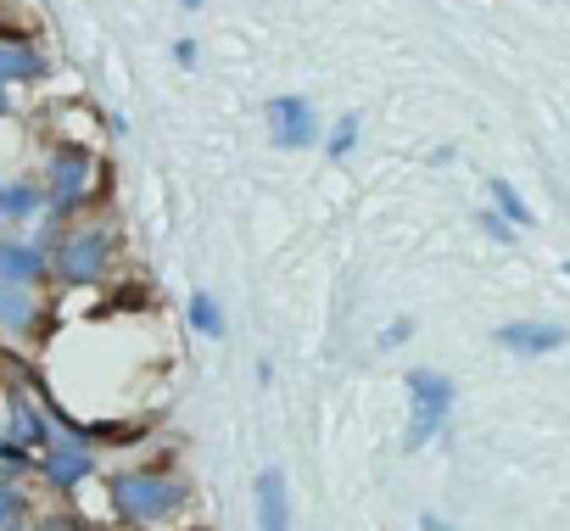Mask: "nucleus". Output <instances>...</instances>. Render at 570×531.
Wrapping results in <instances>:
<instances>
[{
	"mask_svg": "<svg viewBox=\"0 0 570 531\" xmlns=\"http://www.w3.org/2000/svg\"><path fill=\"white\" fill-rule=\"evenodd\" d=\"M107 498L124 525H163L190 503V486L168 470H124L107 481Z\"/></svg>",
	"mask_w": 570,
	"mask_h": 531,
	"instance_id": "obj_1",
	"label": "nucleus"
},
{
	"mask_svg": "<svg viewBox=\"0 0 570 531\" xmlns=\"http://www.w3.org/2000/svg\"><path fill=\"white\" fill-rule=\"evenodd\" d=\"M409 431H403V453H420L453 414V381L436 370H409Z\"/></svg>",
	"mask_w": 570,
	"mask_h": 531,
	"instance_id": "obj_2",
	"label": "nucleus"
},
{
	"mask_svg": "<svg viewBox=\"0 0 570 531\" xmlns=\"http://www.w3.org/2000/svg\"><path fill=\"white\" fill-rule=\"evenodd\" d=\"M107 263H112V235H107V224H73V229L57 240V252H51V269H57V281H68V286L101 281Z\"/></svg>",
	"mask_w": 570,
	"mask_h": 531,
	"instance_id": "obj_3",
	"label": "nucleus"
},
{
	"mask_svg": "<svg viewBox=\"0 0 570 531\" xmlns=\"http://www.w3.org/2000/svg\"><path fill=\"white\" fill-rule=\"evenodd\" d=\"M90 174H96V157H90L85 146H57V151L46 157V185H40V196H46L51 218H68V213L85 207Z\"/></svg>",
	"mask_w": 570,
	"mask_h": 531,
	"instance_id": "obj_4",
	"label": "nucleus"
},
{
	"mask_svg": "<svg viewBox=\"0 0 570 531\" xmlns=\"http://www.w3.org/2000/svg\"><path fill=\"white\" fill-rule=\"evenodd\" d=\"M35 470H40L46 486L73 492V486H85V481L96 475V448H90L79 431H62V425H57V442L35 453Z\"/></svg>",
	"mask_w": 570,
	"mask_h": 531,
	"instance_id": "obj_5",
	"label": "nucleus"
},
{
	"mask_svg": "<svg viewBox=\"0 0 570 531\" xmlns=\"http://www.w3.org/2000/svg\"><path fill=\"white\" fill-rule=\"evenodd\" d=\"M263 124H268V140L279 151H308V146L325 140V124H320V112H314L308 96H274L263 107Z\"/></svg>",
	"mask_w": 570,
	"mask_h": 531,
	"instance_id": "obj_6",
	"label": "nucleus"
},
{
	"mask_svg": "<svg viewBox=\"0 0 570 531\" xmlns=\"http://www.w3.org/2000/svg\"><path fill=\"white\" fill-rule=\"evenodd\" d=\"M252 498H257V531H292V492H285V470H263Z\"/></svg>",
	"mask_w": 570,
	"mask_h": 531,
	"instance_id": "obj_7",
	"label": "nucleus"
},
{
	"mask_svg": "<svg viewBox=\"0 0 570 531\" xmlns=\"http://www.w3.org/2000/svg\"><path fill=\"white\" fill-rule=\"evenodd\" d=\"M492 342L509 347V353H553V347H564V325H548V319H514V325H498Z\"/></svg>",
	"mask_w": 570,
	"mask_h": 531,
	"instance_id": "obj_8",
	"label": "nucleus"
},
{
	"mask_svg": "<svg viewBox=\"0 0 570 531\" xmlns=\"http://www.w3.org/2000/svg\"><path fill=\"white\" fill-rule=\"evenodd\" d=\"M51 269V257L40 252V246H29V240H0V286H35L40 275Z\"/></svg>",
	"mask_w": 570,
	"mask_h": 531,
	"instance_id": "obj_9",
	"label": "nucleus"
},
{
	"mask_svg": "<svg viewBox=\"0 0 570 531\" xmlns=\"http://www.w3.org/2000/svg\"><path fill=\"white\" fill-rule=\"evenodd\" d=\"M46 79V51L29 40H0V85H35Z\"/></svg>",
	"mask_w": 570,
	"mask_h": 531,
	"instance_id": "obj_10",
	"label": "nucleus"
},
{
	"mask_svg": "<svg viewBox=\"0 0 570 531\" xmlns=\"http://www.w3.org/2000/svg\"><path fill=\"white\" fill-rule=\"evenodd\" d=\"M40 207H46V196H40L35 179H7V185H0V224H23Z\"/></svg>",
	"mask_w": 570,
	"mask_h": 531,
	"instance_id": "obj_11",
	"label": "nucleus"
},
{
	"mask_svg": "<svg viewBox=\"0 0 570 531\" xmlns=\"http://www.w3.org/2000/svg\"><path fill=\"white\" fill-rule=\"evenodd\" d=\"M29 525V486L23 475L0 470V531H23Z\"/></svg>",
	"mask_w": 570,
	"mask_h": 531,
	"instance_id": "obj_12",
	"label": "nucleus"
},
{
	"mask_svg": "<svg viewBox=\"0 0 570 531\" xmlns=\"http://www.w3.org/2000/svg\"><path fill=\"white\" fill-rule=\"evenodd\" d=\"M40 319V303L23 286H0V331H29Z\"/></svg>",
	"mask_w": 570,
	"mask_h": 531,
	"instance_id": "obj_13",
	"label": "nucleus"
},
{
	"mask_svg": "<svg viewBox=\"0 0 570 531\" xmlns=\"http://www.w3.org/2000/svg\"><path fill=\"white\" fill-rule=\"evenodd\" d=\"M185 314H190V325H196V331H202L207 342H224V314H218V303H213L207 292H190Z\"/></svg>",
	"mask_w": 570,
	"mask_h": 531,
	"instance_id": "obj_14",
	"label": "nucleus"
},
{
	"mask_svg": "<svg viewBox=\"0 0 570 531\" xmlns=\"http://www.w3.org/2000/svg\"><path fill=\"white\" fill-rule=\"evenodd\" d=\"M492 201H498V218H503V224H520V229H525V224L537 218V213L520 201V190H514L509 179H492Z\"/></svg>",
	"mask_w": 570,
	"mask_h": 531,
	"instance_id": "obj_15",
	"label": "nucleus"
},
{
	"mask_svg": "<svg viewBox=\"0 0 570 531\" xmlns=\"http://www.w3.org/2000/svg\"><path fill=\"white\" fill-rule=\"evenodd\" d=\"M358 124H364V118H358V112H347V118H336V129L325 135V151H331L336 163H342V157L358 146Z\"/></svg>",
	"mask_w": 570,
	"mask_h": 531,
	"instance_id": "obj_16",
	"label": "nucleus"
},
{
	"mask_svg": "<svg viewBox=\"0 0 570 531\" xmlns=\"http://www.w3.org/2000/svg\"><path fill=\"white\" fill-rule=\"evenodd\" d=\"M29 531H96V525L79 520V514H46V520H35Z\"/></svg>",
	"mask_w": 570,
	"mask_h": 531,
	"instance_id": "obj_17",
	"label": "nucleus"
},
{
	"mask_svg": "<svg viewBox=\"0 0 570 531\" xmlns=\"http://www.w3.org/2000/svg\"><path fill=\"white\" fill-rule=\"evenodd\" d=\"M414 336V319H392L386 331H381V347H397V342H409Z\"/></svg>",
	"mask_w": 570,
	"mask_h": 531,
	"instance_id": "obj_18",
	"label": "nucleus"
},
{
	"mask_svg": "<svg viewBox=\"0 0 570 531\" xmlns=\"http://www.w3.org/2000/svg\"><path fill=\"white\" fill-rule=\"evenodd\" d=\"M481 229H487L492 240H514V224H503L498 213H481Z\"/></svg>",
	"mask_w": 570,
	"mask_h": 531,
	"instance_id": "obj_19",
	"label": "nucleus"
},
{
	"mask_svg": "<svg viewBox=\"0 0 570 531\" xmlns=\"http://www.w3.org/2000/svg\"><path fill=\"white\" fill-rule=\"evenodd\" d=\"M174 62H179V68H196V40H179V46H174Z\"/></svg>",
	"mask_w": 570,
	"mask_h": 531,
	"instance_id": "obj_20",
	"label": "nucleus"
},
{
	"mask_svg": "<svg viewBox=\"0 0 570 531\" xmlns=\"http://www.w3.org/2000/svg\"><path fill=\"white\" fill-rule=\"evenodd\" d=\"M420 531H459V525H448L442 514H420Z\"/></svg>",
	"mask_w": 570,
	"mask_h": 531,
	"instance_id": "obj_21",
	"label": "nucleus"
},
{
	"mask_svg": "<svg viewBox=\"0 0 570 531\" xmlns=\"http://www.w3.org/2000/svg\"><path fill=\"white\" fill-rule=\"evenodd\" d=\"M12 107V96H7V85H0V112H7Z\"/></svg>",
	"mask_w": 570,
	"mask_h": 531,
	"instance_id": "obj_22",
	"label": "nucleus"
},
{
	"mask_svg": "<svg viewBox=\"0 0 570 531\" xmlns=\"http://www.w3.org/2000/svg\"><path fill=\"white\" fill-rule=\"evenodd\" d=\"M179 7H185V12H196V7H202V0H179Z\"/></svg>",
	"mask_w": 570,
	"mask_h": 531,
	"instance_id": "obj_23",
	"label": "nucleus"
},
{
	"mask_svg": "<svg viewBox=\"0 0 570 531\" xmlns=\"http://www.w3.org/2000/svg\"><path fill=\"white\" fill-rule=\"evenodd\" d=\"M564 275H570V263H564Z\"/></svg>",
	"mask_w": 570,
	"mask_h": 531,
	"instance_id": "obj_24",
	"label": "nucleus"
},
{
	"mask_svg": "<svg viewBox=\"0 0 570 531\" xmlns=\"http://www.w3.org/2000/svg\"><path fill=\"white\" fill-rule=\"evenodd\" d=\"M23 531H29V525H23Z\"/></svg>",
	"mask_w": 570,
	"mask_h": 531,
	"instance_id": "obj_25",
	"label": "nucleus"
}]
</instances>
